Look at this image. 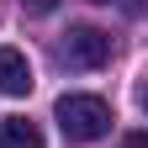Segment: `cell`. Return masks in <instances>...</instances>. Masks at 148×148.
Listing matches in <instances>:
<instances>
[{
  "label": "cell",
  "mask_w": 148,
  "mask_h": 148,
  "mask_svg": "<svg viewBox=\"0 0 148 148\" xmlns=\"http://www.w3.org/2000/svg\"><path fill=\"white\" fill-rule=\"evenodd\" d=\"M53 116H58V127H64L69 143H95V138L111 132V122H116L101 95H58Z\"/></svg>",
  "instance_id": "cell-1"
},
{
  "label": "cell",
  "mask_w": 148,
  "mask_h": 148,
  "mask_svg": "<svg viewBox=\"0 0 148 148\" xmlns=\"http://www.w3.org/2000/svg\"><path fill=\"white\" fill-rule=\"evenodd\" d=\"M106 58H111V32H101V27H69L58 42L64 69H101Z\"/></svg>",
  "instance_id": "cell-2"
},
{
  "label": "cell",
  "mask_w": 148,
  "mask_h": 148,
  "mask_svg": "<svg viewBox=\"0 0 148 148\" xmlns=\"http://www.w3.org/2000/svg\"><path fill=\"white\" fill-rule=\"evenodd\" d=\"M37 79H32V64L21 48H0V90L5 95H27Z\"/></svg>",
  "instance_id": "cell-3"
},
{
  "label": "cell",
  "mask_w": 148,
  "mask_h": 148,
  "mask_svg": "<svg viewBox=\"0 0 148 148\" xmlns=\"http://www.w3.org/2000/svg\"><path fill=\"white\" fill-rule=\"evenodd\" d=\"M0 148H42V127L27 116H0Z\"/></svg>",
  "instance_id": "cell-4"
},
{
  "label": "cell",
  "mask_w": 148,
  "mask_h": 148,
  "mask_svg": "<svg viewBox=\"0 0 148 148\" xmlns=\"http://www.w3.org/2000/svg\"><path fill=\"white\" fill-rule=\"evenodd\" d=\"M21 11H32V16H48V11H58V0H21Z\"/></svg>",
  "instance_id": "cell-5"
},
{
  "label": "cell",
  "mask_w": 148,
  "mask_h": 148,
  "mask_svg": "<svg viewBox=\"0 0 148 148\" xmlns=\"http://www.w3.org/2000/svg\"><path fill=\"white\" fill-rule=\"evenodd\" d=\"M127 148H148V132H132V138H127Z\"/></svg>",
  "instance_id": "cell-6"
},
{
  "label": "cell",
  "mask_w": 148,
  "mask_h": 148,
  "mask_svg": "<svg viewBox=\"0 0 148 148\" xmlns=\"http://www.w3.org/2000/svg\"><path fill=\"white\" fill-rule=\"evenodd\" d=\"M143 111H148V79H143Z\"/></svg>",
  "instance_id": "cell-7"
},
{
  "label": "cell",
  "mask_w": 148,
  "mask_h": 148,
  "mask_svg": "<svg viewBox=\"0 0 148 148\" xmlns=\"http://www.w3.org/2000/svg\"><path fill=\"white\" fill-rule=\"evenodd\" d=\"M95 5H106V0H95Z\"/></svg>",
  "instance_id": "cell-8"
}]
</instances>
